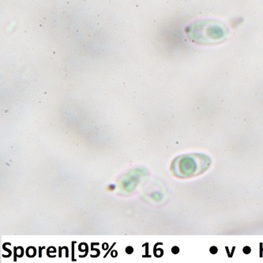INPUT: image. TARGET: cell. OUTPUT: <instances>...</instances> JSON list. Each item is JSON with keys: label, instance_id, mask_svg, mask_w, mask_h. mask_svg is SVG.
I'll list each match as a JSON object with an SVG mask.
<instances>
[{"label": "cell", "instance_id": "obj_4", "mask_svg": "<svg viewBox=\"0 0 263 263\" xmlns=\"http://www.w3.org/2000/svg\"><path fill=\"white\" fill-rule=\"evenodd\" d=\"M172 251H173V253L177 254L179 253V251H180V249L177 248V247H174V248L172 249Z\"/></svg>", "mask_w": 263, "mask_h": 263}, {"label": "cell", "instance_id": "obj_6", "mask_svg": "<svg viewBox=\"0 0 263 263\" xmlns=\"http://www.w3.org/2000/svg\"><path fill=\"white\" fill-rule=\"evenodd\" d=\"M243 252H245V254H249L250 252H251V248L246 247V248L243 249Z\"/></svg>", "mask_w": 263, "mask_h": 263}, {"label": "cell", "instance_id": "obj_1", "mask_svg": "<svg viewBox=\"0 0 263 263\" xmlns=\"http://www.w3.org/2000/svg\"><path fill=\"white\" fill-rule=\"evenodd\" d=\"M175 165L176 175L180 178H190L205 173L211 160L208 156L202 154H188L178 157Z\"/></svg>", "mask_w": 263, "mask_h": 263}, {"label": "cell", "instance_id": "obj_2", "mask_svg": "<svg viewBox=\"0 0 263 263\" xmlns=\"http://www.w3.org/2000/svg\"><path fill=\"white\" fill-rule=\"evenodd\" d=\"M188 36L195 43L202 45H215L226 39L227 32L218 24L194 25Z\"/></svg>", "mask_w": 263, "mask_h": 263}, {"label": "cell", "instance_id": "obj_5", "mask_svg": "<svg viewBox=\"0 0 263 263\" xmlns=\"http://www.w3.org/2000/svg\"><path fill=\"white\" fill-rule=\"evenodd\" d=\"M210 252L213 254H216L217 252V248L216 247H213L212 248H210Z\"/></svg>", "mask_w": 263, "mask_h": 263}, {"label": "cell", "instance_id": "obj_7", "mask_svg": "<svg viewBox=\"0 0 263 263\" xmlns=\"http://www.w3.org/2000/svg\"><path fill=\"white\" fill-rule=\"evenodd\" d=\"M116 252H117V251H114V253H116ZM112 256L113 257L116 256V254H112Z\"/></svg>", "mask_w": 263, "mask_h": 263}, {"label": "cell", "instance_id": "obj_3", "mask_svg": "<svg viewBox=\"0 0 263 263\" xmlns=\"http://www.w3.org/2000/svg\"><path fill=\"white\" fill-rule=\"evenodd\" d=\"M133 251L134 249L132 247H127V249H126V252H127V254H132Z\"/></svg>", "mask_w": 263, "mask_h": 263}]
</instances>
